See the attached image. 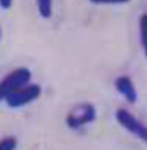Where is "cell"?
<instances>
[{
	"mask_svg": "<svg viewBox=\"0 0 147 150\" xmlns=\"http://www.w3.org/2000/svg\"><path fill=\"white\" fill-rule=\"evenodd\" d=\"M114 86L116 88V91L118 92V94L128 103L135 104L138 101V92H137V88L135 86V83L132 81L130 76H118L114 81Z\"/></svg>",
	"mask_w": 147,
	"mask_h": 150,
	"instance_id": "5",
	"label": "cell"
},
{
	"mask_svg": "<svg viewBox=\"0 0 147 150\" xmlns=\"http://www.w3.org/2000/svg\"><path fill=\"white\" fill-rule=\"evenodd\" d=\"M17 139L15 137H5L0 140V150H16Z\"/></svg>",
	"mask_w": 147,
	"mask_h": 150,
	"instance_id": "8",
	"label": "cell"
},
{
	"mask_svg": "<svg viewBox=\"0 0 147 150\" xmlns=\"http://www.w3.org/2000/svg\"><path fill=\"white\" fill-rule=\"evenodd\" d=\"M37 11L40 17L47 20L53 14V0H36Z\"/></svg>",
	"mask_w": 147,
	"mask_h": 150,
	"instance_id": "7",
	"label": "cell"
},
{
	"mask_svg": "<svg viewBox=\"0 0 147 150\" xmlns=\"http://www.w3.org/2000/svg\"><path fill=\"white\" fill-rule=\"evenodd\" d=\"M90 1L97 5H122V4H128L131 0H90Z\"/></svg>",
	"mask_w": 147,
	"mask_h": 150,
	"instance_id": "9",
	"label": "cell"
},
{
	"mask_svg": "<svg viewBox=\"0 0 147 150\" xmlns=\"http://www.w3.org/2000/svg\"><path fill=\"white\" fill-rule=\"evenodd\" d=\"M97 109L91 102H82L74 107L66 116V125L71 131H81L97 119Z\"/></svg>",
	"mask_w": 147,
	"mask_h": 150,
	"instance_id": "1",
	"label": "cell"
},
{
	"mask_svg": "<svg viewBox=\"0 0 147 150\" xmlns=\"http://www.w3.org/2000/svg\"><path fill=\"white\" fill-rule=\"evenodd\" d=\"M41 94V87L38 84L29 83L16 92H14L12 95H9L6 99V104L12 109H20L25 105L35 102Z\"/></svg>",
	"mask_w": 147,
	"mask_h": 150,
	"instance_id": "4",
	"label": "cell"
},
{
	"mask_svg": "<svg viewBox=\"0 0 147 150\" xmlns=\"http://www.w3.org/2000/svg\"><path fill=\"white\" fill-rule=\"evenodd\" d=\"M115 119L132 137L147 144V125L139 118H137L131 111L120 108L115 112Z\"/></svg>",
	"mask_w": 147,
	"mask_h": 150,
	"instance_id": "3",
	"label": "cell"
},
{
	"mask_svg": "<svg viewBox=\"0 0 147 150\" xmlns=\"http://www.w3.org/2000/svg\"><path fill=\"white\" fill-rule=\"evenodd\" d=\"M0 38H1V28H0Z\"/></svg>",
	"mask_w": 147,
	"mask_h": 150,
	"instance_id": "11",
	"label": "cell"
},
{
	"mask_svg": "<svg viewBox=\"0 0 147 150\" xmlns=\"http://www.w3.org/2000/svg\"><path fill=\"white\" fill-rule=\"evenodd\" d=\"M13 0H0V8L4 11H7L12 7Z\"/></svg>",
	"mask_w": 147,
	"mask_h": 150,
	"instance_id": "10",
	"label": "cell"
},
{
	"mask_svg": "<svg viewBox=\"0 0 147 150\" xmlns=\"http://www.w3.org/2000/svg\"><path fill=\"white\" fill-rule=\"evenodd\" d=\"M139 40L143 53L147 59V13H144L139 17Z\"/></svg>",
	"mask_w": 147,
	"mask_h": 150,
	"instance_id": "6",
	"label": "cell"
},
{
	"mask_svg": "<svg viewBox=\"0 0 147 150\" xmlns=\"http://www.w3.org/2000/svg\"><path fill=\"white\" fill-rule=\"evenodd\" d=\"M31 71L24 67L17 68L5 76L0 80V102L6 101L14 92L28 85L31 80Z\"/></svg>",
	"mask_w": 147,
	"mask_h": 150,
	"instance_id": "2",
	"label": "cell"
}]
</instances>
